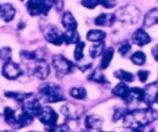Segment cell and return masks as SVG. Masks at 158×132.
Wrapping results in <instances>:
<instances>
[{
    "label": "cell",
    "mask_w": 158,
    "mask_h": 132,
    "mask_svg": "<svg viewBox=\"0 0 158 132\" xmlns=\"http://www.w3.org/2000/svg\"><path fill=\"white\" fill-rule=\"evenodd\" d=\"M116 19L120 22L129 25H134L140 19V12L134 6H126L120 8L114 14Z\"/></svg>",
    "instance_id": "obj_3"
},
{
    "label": "cell",
    "mask_w": 158,
    "mask_h": 132,
    "mask_svg": "<svg viewBox=\"0 0 158 132\" xmlns=\"http://www.w3.org/2000/svg\"><path fill=\"white\" fill-rule=\"evenodd\" d=\"M2 132H14V131H12V130H4V131Z\"/></svg>",
    "instance_id": "obj_43"
},
{
    "label": "cell",
    "mask_w": 158,
    "mask_h": 132,
    "mask_svg": "<svg viewBox=\"0 0 158 132\" xmlns=\"http://www.w3.org/2000/svg\"><path fill=\"white\" fill-rule=\"evenodd\" d=\"M99 5L106 9H112L116 6L115 0H99Z\"/></svg>",
    "instance_id": "obj_39"
},
{
    "label": "cell",
    "mask_w": 158,
    "mask_h": 132,
    "mask_svg": "<svg viewBox=\"0 0 158 132\" xmlns=\"http://www.w3.org/2000/svg\"><path fill=\"white\" fill-rule=\"evenodd\" d=\"M89 79L91 81H94L95 82L99 83V84H106V83H109L107 78H106L104 74L102 72V69L100 68H97L92 72V73L89 75Z\"/></svg>",
    "instance_id": "obj_27"
},
{
    "label": "cell",
    "mask_w": 158,
    "mask_h": 132,
    "mask_svg": "<svg viewBox=\"0 0 158 132\" xmlns=\"http://www.w3.org/2000/svg\"><path fill=\"white\" fill-rule=\"evenodd\" d=\"M137 75H138V78L140 79V81L142 83H145L148 81V78H149L150 72L146 70H140L137 72Z\"/></svg>",
    "instance_id": "obj_38"
},
{
    "label": "cell",
    "mask_w": 158,
    "mask_h": 132,
    "mask_svg": "<svg viewBox=\"0 0 158 132\" xmlns=\"http://www.w3.org/2000/svg\"><path fill=\"white\" fill-rule=\"evenodd\" d=\"M131 49H132V47H131V45L130 44L129 41H124L119 47L118 52L120 54L122 57H125L131 52Z\"/></svg>",
    "instance_id": "obj_32"
},
{
    "label": "cell",
    "mask_w": 158,
    "mask_h": 132,
    "mask_svg": "<svg viewBox=\"0 0 158 132\" xmlns=\"http://www.w3.org/2000/svg\"><path fill=\"white\" fill-rule=\"evenodd\" d=\"M114 55V49L112 47L105 49L104 52L102 54V59L100 61V69L107 68L110 64Z\"/></svg>",
    "instance_id": "obj_22"
},
{
    "label": "cell",
    "mask_w": 158,
    "mask_h": 132,
    "mask_svg": "<svg viewBox=\"0 0 158 132\" xmlns=\"http://www.w3.org/2000/svg\"><path fill=\"white\" fill-rule=\"evenodd\" d=\"M32 95H33V94H32V92L26 93V92L7 91L5 93V95H6L7 98L15 100V101H17V102L22 104H23L25 101L29 100Z\"/></svg>",
    "instance_id": "obj_21"
},
{
    "label": "cell",
    "mask_w": 158,
    "mask_h": 132,
    "mask_svg": "<svg viewBox=\"0 0 158 132\" xmlns=\"http://www.w3.org/2000/svg\"><path fill=\"white\" fill-rule=\"evenodd\" d=\"M39 91L42 100L46 103H57L66 100L62 94L60 86L55 83L49 82L41 84Z\"/></svg>",
    "instance_id": "obj_2"
},
{
    "label": "cell",
    "mask_w": 158,
    "mask_h": 132,
    "mask_svg": "<svg viewBox=\"0 0 158 132\" xmlns=\"http://www.w3.org/2000/svg\"><path fill=\"white\" fill-rule=\"evenodd\" d=\"M60 112L69 120H78L85 112L83 105L77 103H68L63 104L60 108Z\"/></svg>",
    "instance_id": "obj_7"
},
{
    "label": "cell",
    "mask_w": 158,
    "mask_h": 132,
    "mask_svg": "<svg viewBox=\"0 0 158 132\" xmlns=\"http://www.w3.org/2000/svg\"><path fill=\"white\" fill-rule=\"evenodd\" d=\"M155 103H157V104H158V91H157V95H156V98H155Z\"/></svg>",
    "instance_id": "obj_42"
},
{
    "label": "cell",
    "mask_w": 158,
    "mask_h": 132,
    "mask_svg": "<svg viewBox=\"0 0 158 132\" xmlns=\"http://www.w3.org/2000/svg\"><path fill=\"white\" fill-rule=\"evenodd\" d=\"M103 118L96 115H87L85 118L84 124L86 129L89 130H100L103 124Z\"/></svg>",
    "instance_id": "obj_15"
},
{
    "label": "cell",
    "mask_w": 158,
    "mask_h": 132,
    "mask_svg": "<svg viewBox=\"0 0 158 132\" xmlns=\"http://www.w3.org/2000/svg\"><path fill=\"white\" fill-rule=\"evenodd\" d=\"M158 91V82L151 83L148 84L144 88V101L143 102L146 104L148 107H151L154 103H155L156 95Z\"/></svg>",
    "instance_id": "obj_13"
},
{
    "label": "cell",
    "mask_w": 158,
    "mask_h": 132,
    "mask_svg": "<svg viewBox=\"0 0 158 132\" xmlns=\"http://www.w3.org/2000/svg\"><path fill=\"white\" fill-rule=\"evenodd\" d=\"M15 15V9L9 3L0 4V17L6 22L12 21Z\"/></svg>",
    "instance_id": "obj_16"
},
{
    "label": "cell",
    "mask_w": 158,
    "mask_h": 132,
    "mask_svg": "<svg viewBox=\"0 0 158 132\" xmlns=\"http://www.w3.org/2000/svg\"><path fill=\"white\" fill-rule=\"evenodd\" d=\"M131 60L136 65H143L146 62L147 56L144 52L141 51H137L131 55Z\"/></svg>",
    "instance_id": "obj_29"
},
{
    "label": "cell",
    "mask_w": 158,
    "mask_h": 132,
    "mask_svg": "<svg viewBox=\"0 0 158 132\" xmlns=\"http://www.w3.org/2000/svg\"><path fill=\"white\" fill-rule=\"evenodd\" d=\"M37 118L42 124L46 126V129L48 131L57 125L59 115L52 107L46 106V107H42Z\"/></svg>",
    "instance_id": "obj_5"
},
{
    "label": "cell",
    "mask_w": 158,
    "mask_h": 132,
    "mask_svg": "<svg viewBox=\"0 0 158 132\" xmlns=\"http://www.w3.org/2000/svg\"><path fill=\"white\" fill-rule=\"evenodd\" d=\"M63 40L66 45L77 44L80 41V34L77 30H66L63 33Z\"/></svg>",
    "instance_id": "obj_24"
},
{
    "label": "cell",
    "mask_w": 158,
    "mask_h": 132,
    "mask_svg": "<svg viewBox=\"0 0 158 132\" xmlns=\"http://www.w3.org/2000/svg\"><path fill=\"white\" fill-rule=\"evenodd\" d=\"M114 77L120 80L123 82H133L135 80V76L131 72H126L123 69H120L114 72Z\"/></svg>",
    "instance_id": "obj_26"
},
{
    "label": "cell",
    "mask_w": 158,
    "mask_h": 132,
    "mask_svg": "<svg viewBox=\"0 0 158 132\" xmlns=\"http://www.w3.org/2000/svg\"><path fill=\"white\" fill-rule=\"evenodd\" d=\"M91 67H92V64H91V63H89V64H86V65L78 66V68L80 69V70L82 71V72H85V71H86V70H87V69L90 68Z\"/></svg>",
    "instance_id": "obj_41"
},
{
    "label": "cell",
    "mask_w": 158,
    "mask_h": 132,
    "mask_svg": "<svg viewBox=\"0 0 158 132\" xmlns=\"http://www.w3.org/2000/svg\"><path fill=\"white\" fill-rule=\"evenodd\" d=\"M86 44L83 41H80L76 45L75 50H74V58L76 61H79L84 58L83 55V49H84Z\"/></svg>",
    "instance_id": "obj_31"
},
{
    "label": "cell",
    "mask_w": 158,
    "mask_h": 132,
    "mask_svg": "<svg viewBox=\"0 0 158 132\" xmlns=\"http://www.w3.org/2000/svg\"><path fill=\"white\" fill-rule=\"evenodd\" d=\"M45 38L48 42L56 46H60L63 42V32L56 26L49 25L43 32Z\"/></svg>",
    "instance_id": "obj_8"
},
{
    "label": "cell",
    "mask_w": 158,
    "mask_h": 132,
    "mask_svg": "<svg viewBox=\"0 0 158 132\" xmlns=\"http://www.w3.org/2000/svg\"><path fill=\"white\" fill-rule=\"evenodd\" d=\"M52 64L55 72L60 77L72 73L77 67L72 61L67 59L62 55H53L52 58Z\"/></svg>",
    "instance_id": "obj_4"
},
{
    "label": "cell",
    "mask_w": 158,
    "mask_h": 132,
    "mask_svg": "<svg viewBox=\"0 0 158 132\" xmlns=\"http://www.w3.org/2000/svg\"><path fill=\"white\" fill-rule=\"evenodd\" d=\"M20 1H24V0H20Z\"/></svg>",
    "instance_id": "obj_46"
},
{
    "label": "cell",
    "mask_w": 158,
    "mask_h": 132,
    "mask_svg": "<svg viewBox=\"0 0 158 132\" xmlns=\"http://www.w3.org/2000/svg\"><path fill=\"white\" fill-rule=\"evenodd\" d=\"M131 87L125 82H120L112 89V94L115 96L122 98L127 104H131Z\"/></svg>",
    "instance_id": "obj_12"
},
{
    "label": "cell",
    "mask_w": 158,
    "mask_h": 132,
    "mask_svg": "<svg viewBox=\"0 0 158 132\" xmlns=\"http://www.w3.org/2000/svg\"><path fill=\"white\" fill-rule=\"evenodd\" d=\"M47 132H69V127L66 124H62L55 126Z\"/></svg>",
    "instance_id": "obj_37"
},
{
    "label": "cell",
    "mask_w": 158,
    "mask_h": 132,
    "mask_svg": "<svg viewBox=\"0 0 158 132\" xmlns=\"http://www.w3.org/2000/svg\"><path fill=\"white\" fill-rule=\"evenodd\" d=\"M4 118L5 121L8 124L12 127L16 121V115H15V111L11 108L10 107H6L4 109Z\"/></svg>",
    "instance_id": "obj_28"
},
{
    "label": "cell",
    "mask_w": 158,
    "mask_h": 132,
    "mask_svg": "<svg viewBox=\"0 0 158 132\" xmlns=\"http://www.w3.org/2000/svg\"><path fill=\"white\" fill-rule=\"evenodd\" d=\"M29 132H39V131H29Z\"/></svg>",
    "instance_id": "obj_45"
},
{
    "label": "cell",
    "mask_w": 158,
    "mask_h": 132,
    "mask_svg": "<svg viewBox=\"0 0 158 132\" xmlns=\"http://www.w3.org/2000/svg\"><path fill=\"white\" fill-rule=\"evenodd\" d=\"M116 17L112 13H102L95 18L96 25L110 27L116 21Z\"/></svg>",
    "instance_id": "obj_17"
},
{
    "label": "cell",
    "mask_w": 158,
    "mask_h": 132,
    "mask_svg": "<svg viewBox=\"0 0 158 132\" xmlns=\"http://www.w3.org/2000/svg\"><path fill=\"white\" fill-rule=\"evenodd\" d=\"M50 73V68L47 61L44 59H39L35 61V65L32 69V74L37 78L45 80L48 78Z\"/></svg>",
    "instance_id": "obj_10"
},
{
    "label": "cell",
    "mask_w": 158,
    "mask_h": 132,
    "mask_svg": "<svg viewBox=\"0 0 158 132\" xmlns=\"http://www.w3.org/2000/svg\"><path fill=\"white\" fill-rule=\"evenodd\" d=\"M69 94L75 99L83 100L86 97V90L83 87H73L71 88Z\"/></svg>",
    "instance_id": "obj_30"
},
{
    "label": "cell",
    "mask_w": 158,
    "mask_h": 132,
    "mask_svg": "<svg viewBox=\"0 0 158 132\" xmlns=\"http://www.w3.org/2000/svg\"><path fill=\"white\" fill-rule=\"evenodd\" d=\"M82 6L89 9H94L99 5V0H82Z\"/></svg>",
    "instance_id": "obj_36"
},
{
    "label": "cell",
    "mask_w": 158,
    "mask_h": 132,
    "mask_svg": "<svg viewBox=\"0 0 158 132\" xmlns=\"http://www.w3.org/2000/svg\"><path fill=\"white\" fill-rule=\"evenodd\" d=\"M26 8L29 14L32 16H46L52 9L46 0H29L26 3Z\"/></svg>",
    "instance_id": "obj_6"
},
{
    "label": "cell",
    "mask_w": 158,
    "mask_h": 132,
    "mask_svg": "<svg viewBox=\"0 0 158 132\" xmlns=\"http://www.w3.org/2000/svg\"><path fill=\"white\" fill-rule=\"evenodd\" d=\"M105 50V42L104 41H100V42H95L94 45L89 47V52L91 58H96L101 55Z\"/></svg>",
    "instance_id": "obj_25"
},
{
    "label": "cell",
    "mask_w": 158,
    "mask_h": 132,
    "mask_svg": "<svg viewBox=\"0 0 158 132\" xmlns=\"http://www.w3.org/2000/svg\"><path fill=\"white\" fill-rule=\"evenodd\" d=\"M30 99V98H29ZM25 101L22 106V112L30 115L32 118H37L43 106L40 104L39 98H32Z\"/></svg>",
    "instance_id": "obj_11"
},
{
    "label": "cell",
    "mask_w": 158,
    "mask_h": 132,
    "mask_svg": "<svg viewBox=\"0 0 158 132\" xmlns=\"http://www.w3.org/2000/svg\"><path fill=\"white\" fill-rule=\"evenodd\" d=\"M51 6V7H54L56 11L61 12L64 7V1L63 0H46Z\"/></svg>",
    "instance_id": "obj_34"
},
{
    "label": "cell",
    "mask_w": 158,
    "mask_h": 132,
    "mask_svg": "<svg viewBox=\"0 0 158 132\" xmlns=\"http://www.w3.org/2000/svg\"><path fill=\"white\" fill-rule=\"evenodd\" d=\"M158 118V112L151 107L146 108L128 111L123 118V125L129 130L128 132H142L146 126Z\"/></svg>",
    "instance_id": "obj_1"
},
{
    "label": "cell",
    "mask_w": 158,
    "mask_h": 132,
    "mask_svg": "<svg viewBox=\"0 0 158 132\" xmlns=\"http://www.w3.org/2000/svg\"><path fill=\"white\" fill-rule=\"evenodd\" d=\"M155 24H158V6L153 8L145 15L143 19V26L151 28Z\"/></svg>",
    "instance_id": "obj_20"
},
{
    "label": "cell",
    "mask_w": 158,
    "mask_h": 132,
    "mask_svg": "<svg viewBox=\"0 0 158 132\" xmlns=\"http://www.w3.org/2000/svg\"><path fill=\"white\" fill-rule=\"evenodd\" d=\"M128 111L125 110L123 108H119L117 109L114 112V115L113 116V121H117L120 119H123L125 117L126 114L127 113Z\"/></svg>",
    "instance_id": "obj_35"
},
{
    "label": "cell",
    "mask_w": 158,
    "mask_h": 132,
    "mask_svg": "<svg viewBox=\"0 0 158 132\" xmlns=\"http://www.w3.org/2000/svg\"><path fill=\"white\" fill-rule=\"evenodd\" d=\"M12 50L9 48H2L0 49V60H3L5 62L11 61Z\"/></svg>",
    "instance_id": "obj_33"
},
{
    "label": "cell",
    "mask_w": 158,
    "mask_h": 132,
    "mask_svg": "<svg viewBox=\"0 0 158 132\" xmlns=\"http://www.w3.org/2000/svg\"><path fill=\"white\" fill-rule=\"evenodd\" d=\"M2 74L9 80H15L23 75V71L19 64L14 61H9L5 62L2 69Z\"/></svg>",
    "instance_id": "obj_9"
},
{
    "label": "cell",
    "mask_w": 158,
    "mask_h": 132,
    "mask_svg": "<svg viewBox=\"0 0 158 132\" xmlns=\"http://www.w3.org/2000/svg\"><path fill=\"white\" fill-rule=\"evenodd\" d=\"M132 41L140 47L146 45L151 41V38L149 34L143 29H137L132 35Z\"/></svg>",
    "instance_id": "obj_14"
},
{
    "label": "cell",
    "mask_w": 158,
    "mask_h": 132,
    "mask_svg": "<svg viewBox=\"0 0 158 132\" xmlns=\"http://www.w3.org/2000/svg\"><path fill=\"white\" fill-rule=\"evenodd\" d=\"M62 24L66 30H77L78 23L70 12H66L62 17Z\"/></svg>",
    "instance_id": "obj_19"
},
{
    "label": "cell",
    "mask_w": 158,
    "mask_h": 132,
    "mask_svg": "<svg viewBox=\"0 0 158 132\" xmlns=\"http://www.w3.org/2000/svg\"><path fill=\"white\" fill-rule=\"evenodd\" d=\"M33 120L34 118H32V116L22 112L20 115L16 116V121H15V124L12 127L15 129V130L23 128V127H27L28 125H29L33 121Z\"/></svg>",
    "instance_id": "obj_18"
},
{
    "label": "cell",
    "mask_w": 158,
    "mask_h": 132,
    "mask_svg": "<svg viewBox=\"0 0 158 132\" xmlns=\"http://www.w3.org/2000/svg\"><path fill=\"white\" fill-rule=\"evenodd\" d=\"M151 52H152V55L154 56L155 61L158 62V45H156L155 46L152 48Z\"/></svg>",
    "instance_id": "obj_40"
},
{
    "label": "cell",
    "mask_w": 158,
    "mask_h": 132,
    "mask_svg": "<svg viewBox=\"0 0 158 132\" xmlns=\"http://www.w3.org/2000/svg\"><path fill=\"white\" fill-rule=\"evenodd\" d=\"M99 132H108V131H99ZM110 132H113V131H110Z\"/></svg>",
    "instance_id": "obj_44"
},
{
    "label": "cell",
    "mask_w": 158,
    "mask_h": 132,
    "mask_svg": "<svg viewBox=\"0 0 158 132\" xmlns=\"http://www.w3.org/2000/svg\"><path fill=\"white\" fill-rule=\"evenodd\" d=\"M106 36V32L103 31L100 29H91L86 34V39L93 42H100L103 41Z\"/></svg>",
    "instance_id": "obj_23"
}]
</instances>
